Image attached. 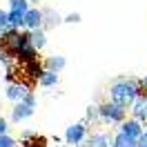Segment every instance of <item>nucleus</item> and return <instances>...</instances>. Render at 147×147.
Returning a JSON list of instances; mask_svg holds the SVG:
<instances>
[{
    "label": "nucleus",
    "mask_w": 147,
    "mask_h": 147,
    "mask_svg": "<svg viewBox=\"0 0 147 147\" xmlns=\"http://www.w3.org/2000/svg\"><path fill=\"white\" fill-rule=\"evenodd\" d=\"M140 83L136 80H127V78H123V80H116V83L109 87V100L116 102V105H123V107H131L136 98L140 96Z\"/></svg>",
    "instance_id": "obj_1"
},
{
    "label": "nucleus",
    "mask_w": 147,
    "mask_h": 147,
    "mask_svg": "<svg viewBox=\"0 0 147 147\" xmlns=\"http://www.w3.org/2000/svg\"><path fill=\"white\" fill-rule=\"evenodd\" d=\"M34 111H36V96L31 92L22 102H16V105H13V109H11V120H13V123H22V120L31 118Z\"/></svg>",
    "instance_id": "obj_2"
},
{
    "label": "nucleus",
    "mask_w": 147,
    "mask_h": 147,
    "mask_svg": "<svg viewBox=\"0 0 147 147\" xmlns=\"http://www.w3.org/2000/svg\"><path fill=\"white\" fill-rule=\"evenodd\" d=\"M125 114H127V107L123 105H116V102H102L100 105V118L105 123H123L125 120Z\"/></svg>",
    "instance_id": "obj_3"
},
{
    "label": "nucleus",
    "mask_w": 147,
    "mask_h": 147,
    "mask_svg": "<svg viewBox=\"0 0 147 147\" xmlns=\"http://www.w3.org/2000/svg\"><path fill=\"white\" fill-rule=\"evenodd\" d=\"M29 94H31V87H29L27 83H20V80H18V83H9V85H7L5 96H7V100H11L13 105H16V102H22Z\"/></svg>",
    "instance_id": "obj_4"
},
{
    "label": "nucleus",
    "mask_w": 147,
    "mask_h": 147,
    "mask_svg": "<svg viewBox=\"0 0 147 147\" xmlns=\"http://www.w3.org/2000/svg\"><path fill=\"white\" fill-rule=\"evenodd\" d=\"M85 134H87V127H85L83 123H76V125H69L67 131H65V140H67V145H78V143H83L85 140Z\"/></svg>",
    "instance_id": "obj_5"
},
{
    "label": "nucleus",
    "mask_w": 147,
    "mask_h": 147,
    "mask_svg": "<svg viewBox=\"0 0 147 147\" xmlns=\"http://www.w3.org/2000/svg\"><path fill=\"white\" fill-rule=\"evenodd\" d=\"M42 22H45V11L42 9H31L25 13V29L27 31H34V29H42Z\"/></svg>",
    "instance_id": "obj_6"
},
{
    "label": "nucleus",
    "mask_w": 147,
    "mask_h": 147,
    "mask_svg": "<svg viewBox=\"0 0 147 147\" xmlns=\"http://www.w3.org/2000/svg\"><path fill=\"white\" fill-rule=\"evenodd\" d=\"M120 131H123L125 136L134 138V140H138V138L143 136V127H140V120H136V118L123 120V123H120Z\"/></svg>",
    "instance_id": "obj_7"
},
{
    "label": "nucleus",
    "mask_w": 147,
    "mask_h": 147,
    "mask_svg": "<svg viewBox=\"0 0 147 147\" xmlns=\"http://www.w3.org/2000/svg\"><path fill=\"white\" fill-rule=\"evenodd\" d=\"M129 111L134 114V118H136V120L147 123V98H145V96H138L136 102L129 107Z\"/></svg>",
    "instance_id": "obj_8"
},
{
    "label": "nucleus",
    "mask_w": 147,
    "mask_h": 147,
    "mask_svg": "<svg viewBox=\"0 0 147 147\" xmlns=\"http://www.w3.org/2000/svg\"><path fill=\"white\" fill-rule=\"evenodd\" d=\"M87 145L89 147H114V138H109V134L105 131H96L87 138Z\"/></svg>",
    "instance_id": "obj_9"
},
{
    "label": "nucleus",
    "mask_w": 147,
    "mask_h": 147,
    "mask_svg": "<svg viewBox=\"0 0 147 147\" xmlns=\"http://www.w3.org/2000/svg\"><path fill=\"white\" fill-rule=\"evenodd\" d=\"M29 42H31V47H34L36 51H40V49L47 45L45 29H34V31H29Z\"/></svg>",
    "instance_id": "obj_10"
},
{
    "label": "nucleus",
    "mask_w": 147,
    "mask_h": 147,
    "mask_svg": "<svg viewBox=\"0 0 147 147\" xmlns=\"http://www.w3.org/2000/svg\"><path fill=\"white\" fill-rule=\"evenodd\" d=\"M65 65H67V58L65 56H49L45 60V69H49V71H56V74H60L65 69Z\"/></svg>",
    "instance_id": "obj_11"
},
{
    "label": "nucleus",
    "mask_w": 147,
    "mask_h": 147,
    "mask_svg": "<svg viewBox=\"0 0 147 147\" xmlns=\"http://www.w3.org/2000/svg\"><path fill=\"white\" fill-rule=\"evenodd\" d=\"M20 147H47V138L38 136V134H25Z\"/></svg>",
    "instance_id": "obj_12"
},
{
    "label": "nucleus",
    "mask_w": 147,
    "mask_h": 147,
    "mask_svg": "<svg viewBox=\"0 0 147 147\" xmlns=\"http://www.w3.org/2000/svg\"><path fill=\"white\" fill-rule=\"evenodd\" d=\"M38 85H40V87H56V85H58V74L45 69L42 76H40V80H38Z\"/></svg>",
    "instance_id": "obj_13"
},
{
    "label": "nucleus",
    "mask_w": 147,
    "mask_h": 147,
    "mask_svg": "<svg viewBox=\"0 0 147 147\" xmlns=\"http://www.w3.org/2000/svg\"><path fill=\"white\" fill-rule=\"evenodd\" d=\"M114 147H138V145H136L134 138H129V136H125L123 131H118V134L114 136Z\"/></svg>",
    "instance_id": "obj_14"
},
{
    "label": "nucleus",
    "mask_w": 147,
    "mask_h": 147,
    "mask_svg": "<svg viewBox=\"0 0 147 147\" xmlns=\"http://www.w3.org/2000/svg\"><path fill=\"white\" fill-rule=\"evenodd\" d=\"M25 27V13L9 11V29H22Z\"/></svg>",
    "instance_id": "obj_15"
},
{
    "label": "nucleus",
    "mask_w": 147,
    "mask_h": 147,
    "mask_svg": "<svg viewBox=\"0 0 147 147\" xmlns=\"http://www.w3.org/2000/svg\"><path fill=\"white\" fill-rule=\"evenodd\" d=\"M31 9L29 0H9V11H18V13H27Z\"/></svg>",
    "instance_id": "obj_16"
},
{
    "label": "nucleus",
    "mask_w": 147,
    "mask_h": 147,
    "mask_svg": "<svg viewBox=\"0 0 147 147\" xmlns=\"http://www.w3.org/2000/svg\"><path fill=\"white\" fill-rule=\"evenodd\" d=\"M60 22V16L58 13H54L51 9H47L45 11V22H42V29H51V27H56Z\"/></svg>",
    "instance_id": "obj_17"
},
{
    "label": "nucleus",
    "mask_w": 147,
    "mask_h": 147,
    "mask_svg": "<svg viewBox=\"0 0 147 147\" xmlns=\"http://www.w3.org/2000/svg\"><path fill=\"white\" fill-rule=\"evenodd\" d=\"M7 29H9V11L0 9V36H2Z\"/></svg>",
    "instance_id": "obj_18"
},
{
    "label": "nucleus",
    "mask_w": 147,
    "mask_h": 147,
    "mask_svg": "<svg viewBox=\"0 0 147 147\" xmlns=\"http://www.w3.org/2000/svg\"><path fill=\"white\" fill-rule=\"evenodd\" d=\"M87 118H92V120L100 118V107H96V105H89V107H87Z\"/></svg>",
    "instance_id": "obj_19"
},
{
    "label": "nucleus",
    "mask_w": 147,
    "mask_h": 147,
    "mask_svg": "<svg viewBox=\"0 0 147 147\" xmlns=\"http://www.w3.org/2000/svg\"><path fill=\"white\" fill-rule=\"evenodd\" d=\"M0 147H16V138H11L9 134L0 136Z\"/></svg>",
    "instance_id": "obj_20"
},
{
    "label": "nucleus",
    "mask_w": 147,
    "mask_h": 147,
    "mask_svg": "<svg viewBox=\"0 0 147 147\" xmlns=\"http://www.w3.org/2000/svg\"><path fill=\"white\" fill-rule=\"evenodd\" d=\"M7 129H9L7 118H2V116H0V136H5V134H7Z\"/></svg>",
    "instance_id": "obj_21"
},
{
    "label": "nucleus",
    "mask_w": 147,
    "mask_h": 147,
    "mask_svg": "<svg viewBox=\"0 0 147 147\" xmlns=\"http://www.w3.org/2000/svg\"><path fill=\"white\" fill-rule=\"evenodd\" d=\"M65 22H80V13H69L65 18Z\"/></svg>",
    "instance_id": "obj_22"
},
{
    "label": "nucleus",
    "mask_w": 147,
    "mask_h": 147,
    "mask_svg": "<svg viewBox=\"0 0 147 147\" xmlns=\"http://www.w3.org/2000/svg\"><path fill=\"white\" fill-rule=\"evenodd\" d=\"M136 145L138 147H147V131H143V136L136 140Z\"/></svg>",
    "instance_id": "obj_23"
},
{
    "label": "nucleus",
    "mask_w": 147,
    "mask_h": 147,
    "mask_svg": "<svg viewBox=\"0 0 147 147\" xmlns=\"http://www.w3.org/2000/svg\"><path fill=\"white\" fill-rule=\"evenodd\" d=\"M31 2H36V0H31Z\"/></svg>",
    "instance_id": "obj_24"
}]
</instances>
